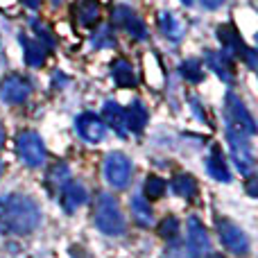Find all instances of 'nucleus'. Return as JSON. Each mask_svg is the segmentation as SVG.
Returning a JSON list of instances; mask_svg holds the SVG:
<instances>
[{
	"label": "nucleus",
	"instance_id": "obj_30",
	"mask_svg": "<svg viewBox=\"0 0 258 258\" xmlns=\"http://www.w3.org/2000/svg\"><path fill=\"white\" fill-rule=\"evenodd\" d=\"M32 27H34V32H36V39H39L48 50H52L54 48V36L48 32V27H45L41 21H36V18L32 21Z\"/></svg>",
	"mask_w": 258,
	"mask_h": 258
},
{
	"label": "nucleus",
	"instance_id": "obj_38",
	"mask_svg": "<svg viewBox=\"0 0 258 258\" xmlns=\"http://www.w3.org/2000/svg\"><path fill=\"white\" fill-rule=\"evenodd\" d=\"M3 172H5V163L0 161V177H3Z\"/></svg>",
	"mask_w": 258,
	"mask_h": 258
},
{
	"label": "nucleus",
	"instance_id": "obj_35",
	"mask_svg": "<svg viewBox=\"0 0 258 258\" xmlns=\"http://www.w3.org/2000/svg\"><path fill=\"white\" fill-rule=\"evenodd\" d=\"M57 86H66V77L63 75H54V89Z\"/></svg>",
	"mask_w": 258,
	"mask_h": 258
},
{
	"label": "nucleus",
	"instance_id": "obj_24",
	"mask_svg": "<svg viewBox=\"0 0 258 258\" xmlns=\"http://www.w3.org/2000/svg\"><path fill=\"white\" fill-rule=\"evenodd\" d=\"M170 188H172L174 195L183 197V200H192V197L197 195V181L186 172L177 174V177L172 179V183H170Z\"/></svg>",
	"mask_w": 258,
	"mask_h": 258
},
{
	"label": "nucleus",
	"instance_id": "obj_15",
	"mask_svg": "<svg viewBox=\"0 0 258 258\" xmlns=\"http://www.w3.org/2000/svg\"><path fill=\"white\" fill-rule=\"evenodd\" d=\"M21 45H23V57H25V63L32 68H39L45 63V57H48V48L41 43L39 39H32L27 34H21Z\"/></svg>",
	"mask_w": 258,
	"mask_h": 258
},
{
	"label": "nucleus",
	"instance_id": "obj_32",
	"mask_svg": "<svg viewBox=\"0 0 258 258\" xmlns=\"http://www.w3.org/2000/svg\"><path fill=\"white\" fill-rule=\"evenodd\" d=\"M202 5H204L206 9H211V12H213V9H218L220 5H224V0H200Z\"/></svg>",
	"mask_w": 258,
	"mask_h": 258
},
{
	"label": "nucleus",
	"instance_id": "obj_31",
	"mask_svg": "<svg viewBox=\"0 0 258 258\" xmlns=\"http://www.w3.org/2000/svg\"><path fill=\"white\" fill-rule=\"evenodd\" d=\"M71 256H73V258H93V256L89 254V251L84 249V247H80V245H73V247H71Z\"/></svg>",
	"mask_w": 258,
	"mask_h": 258
},
{
	"label": "nucleus",
	"instance_id": "obj_13",
	"mask_svg": "<svg viewBox=\"0 0 258 258\" xmlns=\"http://www.w3.org/2000/svg\"><path fill=\"white\" fill-rule=\"evenodd\" d=\"M86 200H89V192H86L84 183H80V181H71V179H68V181L59 188V206H61L68 215L75 213L80 206H84Z\"/></svg>",
	"mask_w": 258,
	"mask_h": 258
},
{
	"label": "nucleus",
	"instance_id": "obj_25",
	"mask_svg": "<svg viewBox=\"0 0 258 258\" xmlns=\"http://www.w3.org/2000/svg\"><path fill=\"white\" fill-rule=\"evenodd\" d=\"M165 190H168V183H165V179H161L159 174H150V177L145 179V197L150 202L161 200Z\"/></svg>",
	"mask_w": 258,
	"mask_h": 258
},
{
	"label": "nucleus",
	"instance_id": "obj_19",
	"mask_svg": "<svg viewBox=\"0 0 258 258\" xmlns=\"http://www.w3.org/2000/svg\"><path fill=\"white\" fill-rule=\"evenodd\" d=\"M111 77L118 86H122V89L136 86V75H134V68L127 59H113L111 61Z\"/></svg>",
	"mask_w": 258,
	"mask_h": 258
},
{
	"label": "nucleus",
	"instance_id": "obj_18",
	"mask_svg": "<svg viewBox=\"0 0 258 258\" xmlns=\"http://www.w3.org/2000/svg\"><path fill=\"white\" fill-rule=\"evenodd\" d=\"M129 206H132L134 222H136L138 227H143V229H150L152 222H154V213H152L150 202H147L143 195H134L132 202H129Z\"/></svg>",
	"mask_w": 258,
	"mask_h": 258
},
{
	"label": "nucleus",
	"instance_id": "obj_28",
	"mask_svg": "<svg viewBox=\"0 0 258 258\" xmlns=\"http://www.w3.org/2000/svg\"><path fill=\"white\" fill-rule=\"evenodd\" d=\"M91 45H93V48H116V36H113L111 27L100 25L98 30H95L93 39H91Z\"/></svg>",
	"mask_w": 258,
	"mask_h": 258
},
{
	"label": "nucleus",
	"instance_id": "obj_39",
	"mask_svg": "<svg viewBox=\"0 0 258 258\" xmlns=\"http://www.w3.org/2000/svg\"><path fill=\"white\" fill-rule=\"evenodd\" d=\"M181 3H183V5H192V0H181Z\"/></svg>",
	"mask_w": 258,
	"mask_h": 258
},
{
	"label": "nucleus",
	"instance_id": "obj_9",
	"mask_svg": "<svg viewBox=\"0 0 258 258\" xmlns=\"http://www.w3.org/2000/svg\"><path fill=\"white\" fill-rule=\"evenodd\" d=\"M186 247L192 258H204L211 254V238L200 218H190L186 224Z\"/></svg>",
	"mask_w": 258,
	"mask_h": 258
},
{
	"label": "nucleus",
	"instance_id": "obj_20",
	"mask_svg": "<svg viewBox=\"0 0 258 258\" xmlns=\"http://www.w3.org/2000/svg\"><path fill=\"white\" fill-rule=\"evenodd\" d=\"M145 122H147V109L143 107L138 100H134V102L125 109V127H127V132L129 134H132V132L134 134L143 132Z\"/></svg>",
	"mask_w": 258,
	"mask_h": 258
},
{
	"label": "nucleus",
	"instance_id": "obj_5",
	"mask_svg": "<svg viewBox=\"0 0 258 258\" xmlns=\"http://www.w3.org/2000/svg\"><path fill=\"white\" fill-rule=\"evenodd\" d=\"M102 172H104V179H107L109 186L116 188V190H122V188H127L129 181H132V161H129L122 152H111V154H107V159H104Z\"/></svg>",
	"mask_w": 258,
	"mask_h": 258
},
{
	"label": "nucleus",
	"instance_id": "obj_3",
	"mask_svg": "<svg viewBox=\"0 0 258 258\" xmlns=\"http://www.w3.org/2000/svg\"><path fill=\"white\" fill-rule=\"evenodd\" d=\"M227 143L231 147V156L236 168L240 170L245 177L254 174V165H256V156H254V147H251V136L238 132V129L227 127Z\"/></svg>",
	"mask_w": 258,
	"mask_h": 258
},
{
	"label": "nucleus",
	"instance_id": "obj_11",
	"mask_svg": "<svg viewBox=\"0 0 258 258\" xmlns=\"http://www.w3.org/2000/svg\"><path fill=\"white\" fill-rule=\"evenodd\" d=\"M75 129L86 143H102L107 136V125L102 122V118L95 113H80L75 118Z\"/></svg>",
	"mask_w": 258,
	"mask_h": 258
},
{
	"label": "nucleus",
	"instance_id": "obj_17",
	"mask_svg": "<svg viewBox=\"0 0 258 258\" xmlns=\"http://www.w3.org/2000/svg\"><path fill=\"white\" fill-rule=\"evenodd\" d=\"M206 172L215 179V181H222V183H229L231 181V172H229V165H227V159L222 156V150L220 147H213L211 154L206 156Z\"/></svg>",
	"mask_w": 258,
	"mask_h": 258
},
{
	"label": "nucleus",
	"instance_id": "obj_16",
	"mask_svg": "<svg viewBox=\"0 0 258 258\" xmlns=\"http://www.w3.org/2000/svg\"><path fill=\"white\" fill-rule=\"evenodd\" d=\"M100 118H102L104 125L111 127L120 138H127L129 136V132H127V127H125V109H122L118 102H113V100L104 102L102 116H100Z\"/></svg>",
	"mask_w": 258,
	"mask_h": 258
},
{
	"label": "nucleus",
	"instance_id": "obj_33",
	"mask_svg": "<svg viewBox=\"0 0 258 258\" xmlns=\"http://www.w3.org/2000/svg\"><path fill=\"white\" fill-rule=\"evenodd\" d=\"M247 190H249L251 197H256V177L254 174H249V186H247Z\"/></svg>",
	"mask_w": 258,
	"mask_h": 258
},
{
	"label": "nucleus",
	"instance_id": "obj_14",
	"mask_svg": "<svg viewBox=\"0 0 258 258\" xmlns=\"http://www.w3.org/2000/svg\"><path fill=\"white\" fill-rule=\"evenodd\" d=\"M218 41L222 43V52H227L229 57H236V54H245L247 52V45L242 41V36L238 34V30L227 23V25H220L218 27Z\"/></svg>",
	"mask_w": 258,
	"mask_h": 258
},
{
	"label": "nucleus",
	"instance_id": "obj_26",
	"mask_svg": "<svg viewBox=\"0 0 258 258\" xmlns=\"http://www.w3.org/2000/svg\"><path fill=\"white\" fill-rule=\"evenodd\" d=\"M181 75L186 82H192V84H200L204 80V66H202L197 59H186L181 63Z\"/></svg>",
	"mask_w": 258,
	"mask_h": 258
},
{
	"label": "nucleus",
	"instance_id": "obj_6",
	"mask_svg": "<svg viewBox=\"0 0 258 258\" xmlns=\"http://www.w3.org/2000/svg\"><path fill=\"white\" fill-rule=\"evenodd\" d=\"M16 154L30 168H41L45 163V145L36 132H21L16 138Z\"/></svg>",
	"mask_w": 258,
	"mask_h": 258
},
{
	"label": "nucleus",
	"instance_id": "obj_34",
	"mask_svg": "<svg viewBox=\"0 0 258 258\" xmlns=\"http://www.w3.org/2000/svg\"><path fill=\"white\" fill-rule=\"evenodd\" d=\"M23 5H25V7H30V9H39L41 0H23Z\"/></svg>",
	"mask_w": 258,
	"mask_h": 258
},
{
	"label": "nucleus",
	"instance_id": "obj_27",
	"mask_svg": "<svg viewBox=\"0 0 258 258\" xmlns=\"http://www.w3.org/2000/svg\"><path fill=\"white\" fill-rule=\"evenodd\" d=\"M179 233H181V224H179V220L174 218V215H170V218H165L163 222L159 224V236L163 238L165 242H172L179 238Z\"/></svg>",
	"mask_w": 258,
	"mask_h": 258
},
{
	"label": "nucleus",
	"instance_id": "obj_2",
	"mask_svg": "<svg viewBox=\"0 0 258 258\" xmlns=\"http://www.w3.org/2000/svg\"><path fill=\"white\" fill-rule=\"evenodd\" d=\"M93 224L100 233L104 236H122L125 233V215L120 211V204L113 195L109 192H100L95 200V213H93Z\"/></svg>",
	"mask_w": 258,
	"mask_h": 258
},
{
	"label": "nucleus",
	"instance_id": "obj_7",
	"mask_svg": "<svg viewBox=\"0 0 258 258\" xmlns=\"http://www.w3.org/2000/svg\"><path fill=\"white\" fill-rule=\"evenodd\" d=\"M218 233H220V240H222L227 251H231V254H236L240 258L249 256V251H251L249 238H247V233L242 231L236 222H231V220H227V218L218 220Z\"/></svg>",
	"mask_w": 258,
	"mask_h": 258
},
{
	"label": "nucleus",
	"instance_id": "obj_10",
	"mask_svg": "<svg viewBox=\"0 0 258 258\" xmlns=\"http://www.w3.org/2000/svg\"><path fill=\"white\" fill-rule=\"evenodd\" d=\"M111 21L113 25L122 27L125 32L132 34V39H147V27H145V21L138 16L134 9L125 7V5H118L116 9L111 12Z\"/></svg>",
	"mask_w": 258,
	"mask_h": 258
},
{
	"label": "nucleus",
	"instance_id": "obj_1",
	"mask_svg": "<svg viewBox=\"0 0 258 258\" xmlns=\"http://www.w3.org/2000/svg\"><path fill=\"white\" fill-rule=\"evenodd\" d=\"M41 224V209L34 197L23 192L0 195V233L3 236H30Z\"/></svg>",
	"mask_w": 258,
	"mask_h": 258
},
{
	"label": "nucleus",
	"instance_id": "obj_12",
	"mask_svg": "<svg viewBox=\"0 0 258 258\" xmlns=\"http://www.w3.org/2000/svg\"><path fill=\"white\" fill-rule=\"evenodd\" d=\"M204 63L227 84H233L236 80V63H233V57H229L222 50H206L204 52Z\"/></svg>",
	"mask_w": 258,
	"mask_h": 258
},
{
	"label": "nucleus",
	"instance_id": "obj_40",
	"mask_svg": "<svg viewBox=\"0 0 258 258\" xmlns=\"http://www.w3.org/2000/svg\"><path fill=\"white\" fill-rule=\"evenodd\" d=\"M52 3H54V5H57V3H61V0H52Z\"/></svg>",
	"mask_w": 258,
	"mask_h": 258
},
{
	"label": "nucleus",
	"instance_id": "obj_23",
	"mask_svg": "<svg viewBox=\"0 0 258 258\" xmlns=\"http://www.w3.org/2000/svg\"><path fill=\"white\" fill-rule=\"evenodd\" d=\"M68 179H71V168H68V163L59 161V163H54L52 168H50L48 177H45V186H48L50 192H59V188H61Z\"/></svg>",
	"mask_w": 258,
	"mask_h": 258
},
{
	"label": "nucleus",
	"instance_id": "obj_21",
	"mask_svg": "<svg viewBox=\"0 0 258 258\" xmlns=\"http://www.w3.org/2000/svg\"><path fill=\"white\" fill-rule=\"evenodd\" d=\"M159 27H161V32H163V36H168L170 41H179L183 36V32H186L183 23L179 21L172 12H168V9L159 14Z\"/></svg>",
	"mask_w": 258,
	"mask_h": 258
},
{
	"label": "nucleus",
	"instance_id": "obj_29",
	"mask_svg": "<svg viewBox=\"0 0 258 258\" xmlns=\"http://www.w3.org/2000/svg\"><path fill=\"white\" fill-rule=\"evenodd\" d=\"M163 258H192V256H190V251H188L186 242H181V240L177 238V240L168 242V247H165V254H163Z\"/></svg>",
	"mask_w": 258,
	"mask_h": 258
},
{
	"label": "nucleus",
	"instance_id": "obj_4",
	"mask_svg": "<svg viewBox=\"0 0 258 258\" xmlns=\"http://www.w3.org/2000/svg\"><path fill=\"white\" fill-rule=\"evenodd\" d=\"M224 113H227V127L238 129V132L247 134V136H254L256 134V122L251 111L245 107L240 98L236 93H227L224 100Z\"/></svg>",
	"mask_w": 258,
	"mask_h": 258
},
{
	"label": "nucleus",
	"instance_id": "obj_36",
	"mask_svg": "<svg viewBox=\"0 0 258 258\" xmlns=\"http://www.w3.org/2000/svg\"><path fill=\"white\" fill-rule=\"evenodd\" d=\"M5 145V127H3V122H0V147Z\"/></svg>",
	"mask_w": 258,
	"mask_h": 258
},
{
	"label": "nucleus",
	"instance_id": "obj_22",
	"mask_svg": "<svg viewBox=\"0 0 258 258\" xmlns=\"http://www.w3.org/2000/svg\"><path fill=\"white\" fill-rule=\"evenodd\" d=\"M77 9V21L82 27H93L100 21V3L98 0H80L75 5Z\"/></svg>",
	"mask_w": 258,
	"mask_h": 258
},
{
	"label": "nucleus",
	"instance_id": "obj_8",
	"mask_svg": "<svg viewBox=\"0 0 258 258\" xmlns=\"http://www.w3.org/2000/svg\"><path fill=\"white\" fill-rule=\"evenodd\" d=\"M32 95V82L18 73H9L0 80V100L5 104H23Z\"/></svg>",
	"mask_w": 258,
	"mask_h": 258
},
{
	"label": "nucleus",
	"instance_id": "obj_37",
	"mask_svg": "<svg viewBox=\"0 0 258 258\" xmlns=\"http://www.w3.org/2000/svg\"><path fill=\"white\" fill-rule=\"evenodd\" d=\"M206 258H224L222 254H206Z\"/></svg>",
	"mask_w": 258,
	"mask_h": 258
}]
</instances>
